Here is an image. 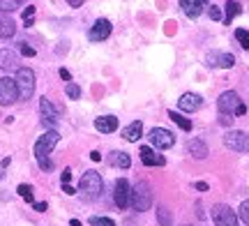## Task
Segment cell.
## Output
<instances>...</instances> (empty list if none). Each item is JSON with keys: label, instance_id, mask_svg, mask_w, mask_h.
I'll use <instances>...</instances> for the list:
<instances>
[{"label": "cell", "instance_id": "obj_1", "mask_svg": "<svg viewBox=\"0 0 249 226\" xmlns=\"http://www.w3.org/2000/svg\"><path fill=\"white\" fill-rule=\"evenodd\" d=\"M58 141H60V134H58L55 129H51V132H44V134H42L35 141L33 153H35V159H37V164H39V169H42V171H51L53 162L49 159V155H51V150L55 148V143H58Z\"/></svg>", "mask_w": 249, "mask_h": 226}, {"label": "cell", "instance_id": "obj_2", "mask_svg": "<svg viewBox=\"0 0 249 226\" xmlns=\"http://www.w3.org/2000/svg\"><path fill=\"white\" fill-rule=\"evenodd\" d=\"M217 109L222 111V116H245L247 113V106L242 104L240 95L235 90L222 92L219 100H217Z\"/></svg>", "mask_w": 249, "mask_h": 226}, {"label": "cell", "instance_id": "obj_3", "mask_svg": "<svg viewBox=\"0 0 249 226\" xmlns=\"http://www.w3.org/2000/svg\"><path fill=\"white\" fill-rule=\"evenodd\" d=\"M102 187H104V182H102V175H99L97 171L83 173V178H81V182H79V191H83V196L88 201L99 199Z\"/></svg>", "mask_w": 249, "mask_h": 226}, {"label": "cell", "instance_id": "obj_4", "mask_svg": "<svg viewBox=\"0 0 249 226\" xmlns=\"http://www.w3.org/2000/svg\"><path fill=\"white\" fill-rule=\"evenodd\" d=\"M14 81H17L18 97H21V100H30L33 92H35V72L28 70V67H18Z\"/></svg>", "mask_w": 249, "mask_h": 226}, {"label": "cell", "instance_id": "obj_5", "mask_svg": "<svg viewBox=\"0 0 249 226\" xmlns=\"http://www.w3.org/2000/svg\"><path fill=\"white\" fill-rule=\"evenodd\" d=\"M129 206L134 210H139V212H145V210L152 206V190L148 182H136V187L132 190V201H129Z\"/></svg>", "mask_w": 249, "mask_h": 226}, {"label": "cell", "instance_id": "obj_6", "mask_svg": "<svg viewBox=\"0 0 249 226\" xmlns=\"http://www.w3.org/2000/svg\"><path fill=\"white\" fill-rule=\"evenodd\" d=\"M224 145L233 153H249V134L233 129L229 134H224Z\"/></svg>", "mask_w": 249, "mask_h": 226}, {"label": "cell", "instance_id": "obj_7", "mask_svg": "<svg viewBox=\"0 0 249 226\" xmlns=\"http://www.w3.org/2000/svg\"><path fill=\"white\" fill-rule=\"evenodd\" d=\"M213 222H214V226H240L238 224L235 210L224 206V203H217L213 208Z\"/></svg>", "mask_w": 249, "mask_h": 226}, {"label": "cell", "instance_id": "obj_8", "mask_svg": "<svg viewBox=\"0 0 249 226\" xmlns=\"http://www.w3.org/2000/svg\"><path fill=\"white\" fill-rule=\"evenodd\" d=\"M18 100V90H17V81L9 79V76H2L0 79V106H9Z\"/></svg>", "mask_w": 249, "mask_h": 226}, {"label": "cell", "instance_id": "obj_9", "mask_svg": "<svg viewBox=\"0 0 249 226\" xmlns=\"http://www.w3.org/2000/svg\"><path fill=\"white\" fill-rule=\"evenodd\" d=\"M150 143L155 148H160V150H169L176 143V136L171 134L169 129H164V127H155V129H150Z\"/></svg>", "mask_w": 249, "mask_h": 226}, {"label": "cell", "instance_id": "obj_10", "mask_svg": "<svg viewBox=\"0 0 249 226\" xmlns=\"http://www.w3.org/2000/svg\"><path fill=\"white\" fill-rule=\"evenodd\" d=\"M113 201H116V206L120 210H124L127 206H129V201H132V187H129V182L124 180V178H118V180H116Z\"/></svg>", "mask_w": 249, "mask_h": 226}, {"label": "cell", "instance_id": "obj_11", "mask_svg": "<svg viewBox=\"0 0 249 226\" xmlns=\"http://www.w3.org/2000/svg\"><path fill=\"white\" fill-rule=\"evenodd\" d=\"M39 111H42V116H44V120H42L44 125H55L62 116V111L58 109L49 97H42V100H39Z\"/></svg>", "mask_w": 249, "mask_h": 226}, {"label": "cell", "instance_id": "obj_12", "mask_svg": "<svg viewBox=\"0 0 249 226\" xmlns=\"http://www.w3.org/2000/svg\"><path fill=\"white\" fill-rule=\"evenodd\" d=\"M108 35H111V21L108 18H97L95 26L90 28L88 39L90 42H104Z\"/></svg>", "mask_w": 249, "mask_h": 226}, {"label": "cell", "instance_id": "obj_13", "mask_svg": "<svg viewBox=\"0 0 249 226\" xmlns=\"http://www.w3.org/2000/svg\"><path fill=\"white\" fill-rule=\"evenodd\" d=\"M178 106H180V111H185V113H194V111H198L203 106V97H201V95H194V92H185V95H180Z\"/></svg>", "mask_w": 249, "mask_h": 226}, {"label": "cell", "instance_id": "obj_14", "mask_svg": "<svg viewBox=\"0 0 249 226\" xmlns=\"http://www.w3.org/2000/svg\"><path fill=\"white\" fill-rule=\"evenodd\" d=\"M205 65L208 67H224V70H231L235 65V58L231 53H208L205 55Z\"/></svg>", "mask_w": 249, "mask_h": 226}, {"label": "cell", "instance_id": "obj_15", "mask_svg": "<svg viewBox=\"0 0 249 226\" xmlns=\"http://www.w3.org/2000/svg\"><path fill=\"white\" fill-rule=\"evenodd\" d=\"M180 7L189 18H198L208 7V0H180Z\"/></svg>", "mask_w": 249, "mask_h": 226}, {"label": "cell", "instance_id": "obj_16", "mask_svg": "<svg viewBox=\"0 0 249 226\" xmlns=\"http://www.w3.org/2000/svg\"><path fill=\"white\" fill-rule=\"evenodd\" d=\"M139 155H141V162L145 164V166H164V164H166L164 155H157L152 148H148V145H143L141 150H139Z\"/></svg>", "mask_w": 249, "mask_h": 226}, {"label": "cell", "instance_id": "obj_17", "mask_svg": "<svg viewBox=\"0 0 249 226\" xmlns=\"http://www.w3.org/2000/svg\"><path fill=\"white\" fill-rule=\"evenodd\" d=\"M0 70H5V72L18 70V58H17L14 51H9V49H0Z\"/></svg>", "mask_w": 249, "mask_h": 226}, {"label": "cell", "instance_id": "obj_18", "mask_svg": "<svg viewBox=\"0 0 249 226\" xmlns=\"http://www.w3.org/2000/svg\"><path fill=\"white\" fill-rule=\"evenodd\" d=\"M95 129L102 132V134H111V132H116L118 129V118L113 116H102L95 120Z\"/></svg>", "mask_w": 249, "mask_h": 226}, {"label": "cell", "instance_id": "obj_19", "mask_svg": "<svg viewBox=\"0 0 249 226\" xmlns=\"http://www.w3.org/2000/svg\"><path fill=\"white\" fill-rule=\"evenodd\" d=\"M187 150H189V155L196 157V159H205V157H208V145H205V141H201V139H192V141L187 143Z\"/></svg>", "mask_w": 249, "mask_h": 226}, {"label": "cell", "instance_id": "obj_20", "mask_svg": "<svg viewBox=\"0 0 249 226\" xmlns=\"http://www.w3.org/2000/svg\"><path fill=\"white\" fill-rule=\"evenodd\" d=\"M143 136V122L141 120H134L132 125H127L123 129V139H127V141H139V139H141Z\"/></svg>", "mask_w": 249, "mask_h": 226}, {"label": "cell", "instance_id": "obj_21", "mask_svg": "<svg viewBox=\"0 0 249 226\" xmlns=\"http://www.w3.org/2000/svg\"><path fill=\"white\" fill-rule=\"evenodd\" d=\"M14 30H17V23L12 21V17L5 14V12H0V37L7 39V37L14 35Z\"/></svg>", "mask_w": 249, "mask_h": 226}, {"label": "cell", "instance_id": "obj_22", "mask_svg": "<svg viewBox=\"0 0 249 226\" xmlns=\"http://www.w3.org/2000/svg\"><path fill=\"white\" fill-rule=\"evenodd\" d=\"M108 162L113 164V166H118V169H129V166H132V159H129V155H127V153H120V150L111 153Z\"/></svg>", "mask_w": 249, "mask_h": 226}, {"label": "cell", "instance_id": "obj_23", "mask_svg": "<svg viewBox=\"0 0 249 226\" xmlns=\"http://www.w3.org/2000/svg\"><path fill=\"white\" fill-rule=\"evenodd\" d=\"M240 12H242L240 2H235V0H229V2H226V17H224V23H226V26H231L233 18L238 17Z\"/></svg>", "mask_w": 249, "mask_h": 226}, {"label": "cell", "instance_id": "obj_24", "mask_svg": "<svg viewBox=\"0 0 249 226\" xmlns=\"http://www.w3.org/2000/svg\"><path fill=\"white\" fill-rule=\"evenodd\" d=\"M169 118L182 129V132H189V129H192V120H187L185 116H180L178 111H169Z\"/></svg>", "mask_w": 249, "mask_h": 226}, {"label": "cell", "instance_id": "obj_25", "mask_svg": "<svg viewBox=\"0 0 249 226\" xmlns=\"http://www.w3.org/2000/svg\"><path fill=\"white\" fill-rule=\"evenodd\" d=\"M26 0H0V12H14V9H18L21 5H23Z\"/></svg>", "mask_w": 249, "mask_h": 226}, {"label": "cell", "instance_id": "obj_26", "mask_svg": "<svg viewBox=\"0 0 249 226\" xmlns=\"http://www.w3.org/2000/svg\"><path fill=\"white\" fill-rule=\"evenodd\" d=\"M17 191H18V196L26 199L28 203H35V201H33V187H30V185H18Z\"/></svg>", "mask_w": 249, "mask_h": 226}, {"label": "cell", "instance_id": "obj_27", "mask_svg": "<svg viewBox=\"0 0 249 226\" xmlns=\"http://www.w3.org/2000/svg\"><path fill=\"white\" fill-rule=\"evenodd\" d=\"M235 39L240 42L242 49H249V30H245V28H238V30H235Z\"/></svg>", "mask_w": 249, "mask_h": 226}, {"label": "cell", "instance_id": "obj_28", "mask_svg": "<svg viewBox=\"0 0 249 226\" xmlns=\"http://www.w3.org/2000/svg\"><path fill=\"white\" fill-rule=\"evenodd\" d=\"M65 92H67L70 100H79L81 97V88L76 86V83H67V86H65Z\"/></svg>", "mask_w": 249, "mask_h": 226}, {"label": "cell", "instance_id": "obj_29", "mask_svg": "<svg viewBox=\"0 0 249 226\" xmlns=\"http://www.w3.org/2000/svg\"><path fill=\"white\" fill-rule=\"evenodd\" d=\"M157 219H160L161 226H171V222H173V219H171V212L166 208H160V210H157Z\"/></svg>", "mask_w": 249, "mask_h": 226}, {"label": "cell", "instance_id": "obj_30", "mask_svg": "<svg viewBox=\"0 0 249 226\" xmlns=\"http://www.w3.org/2000/svg\"><path fill=\"white\" fill-rule=\"evenodd\" d=\"M90 226H116V222L108 217H90Z\"/></svg>", "mask_w": 249, "mask_h": 226}, {"label": "cell", "instance_id": "obj_31", "mask_svg": "<svg viewBox=\"0 0 249 226\" xmlns=\"http://www.w3.org/2000/svg\"><path fill=\"white\" fill-rule=\"evenodd\" d=\"M238 215H240V219L245 222V224H249V199L240 203V210H238Z\"/></svg>", "mask_w": 249, "mask_h": 226}, {"label": "cell", "instance_id": "obj_32", "mask_svg": "<svg viewBox=\"0 0 249 226\" xmlns=\"http://www.w3.org/2000/svg\"><path fill=\"white\" fill-rule=\"evenodd\" d=\"M33 17H35V7H33V5H28V7L23 9V21H26V28L33 26Z\"/></svg>", "mask_w": 249, "mask_h": 226}, {"label": "cell", "instance_id": "obj_33", "mask_svg": "<svg viewBox=\"0 0 249 226\" xmlns=\"http://www.w3.org/2000/svg\"><path fill=\"white\" fill-rule=\"evenodd\" d=\"M18 51H21V55H26V58H35V49H33V46H28V44H21L18 46Z\"/></svg>", "mask_w": 249, "mask_h": 226}, {"label": "cell", "instance_id": "obj_34", "mask_svg": "<svg viewBox=\"0 0 249 226\" xmlns=\"http://www.w3.org/2000/svg\"><path fill=\"white\" fill-rule=\"evenodd\" d=\"M208 14H210V18H213V21H219V18H222V9L217 7V5H213V7L208 9Z\"/></svg>", "mask_w": 249, "mask_h": 226}, {"label": "cell", "instance_id": "obj_35", "mask_svg": "<svg viewBox=\"0 0 249 226\" xmlns=\"http://www.w3.org/2000/svg\"><path fill=\"white\" fill-rule=\"evenodd\" d=\"M60 180H62V185H70V180H71V169H65V171H62Z\"/></svg>", "mask_w": 249, "mask_h": 226}, {"label": "cell", "instance_id": "obj_36", "mask_svg": "<svg viewBox=\"0 0 249 226\" xmlns=\"http://www.w3.org/2000/svg\"><path fill=\"white\" fill-rule=\"evenodd\" d=\"M33 208H35L37 212H46V210H49V206H46L44 201H42V203H33Z\"/></svg>", "mask_w": 249, "mask_h": 226}, {"label": "cell", "instance_id": "obj_37", "mask_svg": "<svg viewBox=\"0 0 249 226\" xmlns=\"http://www.w3.org/2000/svg\"><path fill=\"white\" fill-rule=\"evenodd\" d=\"M60 76H62V79H65L67 83H71V74H70V70H65V67H62V70H60Z\"/></svg>", "mask_w": 249, "mask_h": 226}, {"label": "cell", "instance_id": "obj_38", "mask_svg": "<svg viewBox=\"0 0 249 226\" xmlns=\"http://www.w3.org/2000/svg\"><path fill=\"white\" fill-rule=\"evenodd\" d=\"M90 159H92V162H102V153L92 150V153H90Z\"/></svg>", "mask_w": 249, "mask_h": 226}, {"label": "cell", "instance_id": "obj_39", "mask_svg": "<svg viewBox=\"0 0 249 226\" xmlns=\"http://www.w3.org/2000/svg\"><path fill=\"white\" fill-rule=\"evenodd\" d=\"M194 187H196L198 191H208V182H196Z\"/></svg>", "mask_w": 249, "mask_h": 226}, {"label": "cell", "instance_id": "obj_40", "mask_svg": "<svg viewBox=\"0 0 249 226\" xmlns=\"http://www.w3.org/2000/svg\"><path fill=\"white\" fill-rule=\"evenodd\" d=\"M62 191H65V194H74V187H71V185H62Z\"/></svg>", "mask_w": 249, "mask_h": 226}, {"label": "cell", "instance_id": "obj_41", "mask_svg": "<svg viewBox=\"0 0 249 226\" xmlns=\"http://www.w3.org/2000/svg\"><path fill=\"white\" fill-rule=\"evenodd\" d=\"M70 2V7H81L83 5V0H67Z\"/></svg>", "mask_w": 249, "mask_h": 226}, {"label": "cell", "instance_id": "obj_42", "mask_svg": "<svg viewBox=\"0 0 249 226\" xmlns=\"http://www.w3.org/2000/svg\"><path fill=\"white\" fill-rule=\"evenodd\" d=\"M7 164H9V157H7V159H2V164H0V171H2V169H5ZM0 175H2V173H0Z\"/></svg>", "mask_w": 249, "mask_h": 226}, {"label": "cell", "instance_id": "obj_43", "mask_svg": "<svg viewBox=\"0 0 249 226\" xmlns=\"http://www.w3.org/2000/svg\"><path fill=\"white\" fill-rule=\"evenodd\" d=\"M70 226H81V222H79V219H71Z\"/></svg>", "mask_w": 249, "mask_h": 226}]
</instances>
